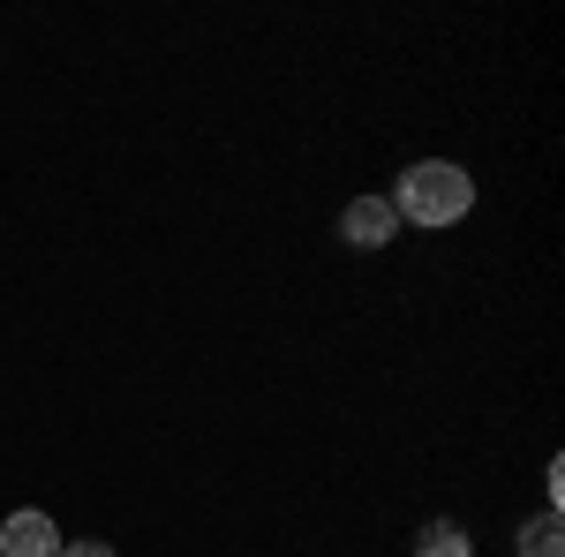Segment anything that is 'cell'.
<instances>
[{
    "label": "cell",
    "mask_w": 565,
    "mask_h": 557,
    "mask_svg": "<svg viewBox=\"0 0 565 557\" xmlns=\"http://www.w3.org/2000/svg\"><path fill=\"white\" fill-rule=\"evenodd\" d=\"M61 557H114V543H98V535L90 543H61Z\"/></svg>",
    "instance_id": "8992f818"
},
{
    "label": "cell",
    "mask_w": 565,
    "mask_h": 557,
    "mask_svg": "<svg viewBox=\"0 0 565 557\" xmlns=\"http://www.w3.org/2000/svg\"><path fill=\"white\" fill-rule=\"evenodd\" d=\"M521 557H565V527H558V513H535V519H521V543H513Z\"/></svg>",
    "instance_id": "277c9868"
},
{
    "label": "cell",
    "mask_w": 565,
    "mask_h": 557,
    "mask_svg": "<svg viewBox=\"0 0 565 557\" xmlns=\"http://www.w3.org/2000/svg\"><path fill=\"white\" fill-rule=\"evenodd\" d=\"M340 242H354V249H385V242H399L392 204L385 196H354L348 212H340Z\"/></svg>",
    "instance_id": "7a4b0ae2"
},
{
    "label": "cell",
    "mask_w": 565,
    "mask_h": 557,
    "mask_svg": "<svg viewBox=\"0 0 565 557\" xmlns=\"http://www.w3.org/2000/svg\"><path fill=\"white\" fill-rule=\"evenodd\" d=\"M385 204L407 226H460L468 204H476V181H468V167H452V159H423V167L399 173V189H392Z\"/></svg>",
    "instance_id": "6da1fadb"
},
{
    "label": "cell",
    "mask_w": 565,
    "mask_h": 557,
    "mask_svg": "<svg viewBox=\"0 0 565 557\" xmlns=\"http://www.w3.org/2000/svg\"><path fill=\"white\" fill-rule=\"evenodd\" d=\"M0 557H61V527H53L45 513H8Z\"/></svg>",
    "instance_id": "3957f363"
},
{
    "label": "cell",
    "mask_w": 565,
    "mask_h": 557,
    "mask_svg": "<svg viewBox=\"0 0 565 557\" xmlns=\"http://www.w3.org/2000/svg\"><path fill=\"white\" fill-rule=\"evenodd\" d=\"M423 557H468V527L460 519H430L423 527Z\"/></svg>",
    "instance_id": "5b68a950"
}]
</instances>
